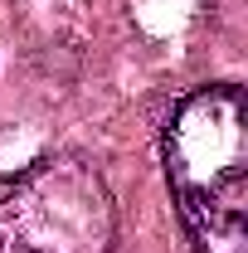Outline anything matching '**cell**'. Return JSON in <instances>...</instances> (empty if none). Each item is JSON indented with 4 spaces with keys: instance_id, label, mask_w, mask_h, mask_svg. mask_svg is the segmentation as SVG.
<instances>
[{
    "instance_id": "cell-1",
    "label": "cell",
    "mask_w": 248,
    "mask_h": 253,
    "mask_svg": "<svg viewBox=\"0 0 248 253\" xmlns=\"http://www.w3.org/2000/svg\"><path fill=\"white\" fill-rule=\"evenodd\" d=\"M165 170L200 253H248V102L209 83L180 102L165 131Z\"/></svg>"
}]
</instances>
